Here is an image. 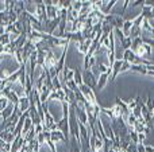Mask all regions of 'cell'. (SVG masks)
Segmentation results:
<instances>
[{"instance_id":"6da1fadb","label":"cell","mask_w":154,"mask_h":152,"mask_svg":"<svg viewBox=\"0 0 154 152\" xmlns=\"http://www.w3.org/2000/svg\"><path fill=\"white\" fill-rule=\"evenodd\" d=\"M79 90H80V93L82 94V97H84L89 104H92V105L96 104V97H95V93H93V89H91L89 86L82 83V85L79 86Z\"/></svg>"},{"instance_id":"7a4b0ae2","label":"cell","mask_w":154,"mask_h":152,"mask_svg":"<svg viewBox=\"0 0 154 152\" xmlns=\"http://www.w3.org/2000/svg\"><path fill=\"white\" fill-rule=\"evenodd\" d=\"M82 83L89 86L91 89H93L95 86H97V77H96L91 70H85V72L82 73Z\"/></svg>"},{"instance_id":"3957f363","label":"cell","mask_w":154,"mask_h":152,"mask_svg":"<svg viewBox=\"0 0 154 152\" xmlns=\"http://www.w3.org/2000/svg\"><path fill=\"white\" fill-rule=\"evenodd\" d=\"M16 107L19 108V112L23 115L24 112H27V110L30 109V107H31V102H30V100L27 98L26 96H24V97H20V98H19V102H18V105H16Z\"/></svg>"},{"instance_id":"277c9868","label":"cell","mask_w":154,"mask_h":152,"mask_svg":"<svg viewBox=\"0 0 154 152\" xmlns=\"http://www.w3.org/2000/svg\"><path fill=\"white\" fill-rule=\"evenodd\" d=\"M108 78H109V74H108V73H103V74H100V75H99L97 86H96V88H97L99 90H101V89L106 86V83L108 82Z\"/></svg>"},{"instance_id":"5b68a950","label":"cell","mask_w":154,"mask_h":152,"mask_svg":"<svg viewBox=\"0 0 154 152\" xmlns=\"http://www.w3.org/2000/svg\"><path fill=\"white\" fill-rule=\"evenodd\" d=\"M131 28H133V20H130V19L125 20V23H123V26H122V32L125 34V37H128V35H130Z\"/></svg>"},{"instance_id":"8992f818","label":"cell","mask_w":154,"mask_h":152,"mask_svg":"<svg viewBox=\"0 0 154 152\" xmlns=\"http://www.w3.org/2000/svg\"><path fill=\"white\" fill-rule=\"evenodd\" d=\"M73 81L76 82L77 86L82 85V73L80 70H75V77H73Z\"/></svg>"},{"instance_id":"52a82bcc","label":"cell","mask_w":154,"mask_h":152,"mask_svg":"<svg viewBox=\"0 0 154 152\" xmlns=\"http://www.w3.org/2000/svg\"><path fill=\"white\" fill-rule=\"evenodd\" d=\"M10 104V101H8L7 98H5V97H0V112H3V110L5 109V108H7V105Z\"/></svg>"},{"instance_id":"ba28073f","label":"cell","mask_w":154,"mask_h":152,"mask_svg":"<svg viewBox=\"0 0 154 152\" xmlns=\"http://www.w3.org/2000/svg\"><path fill=\"white\" fill-rule=\"evenodd\" d=\"M130 140H131V143H134V144H138V132H135L133 129V131H130Z\"/></svg>"},{"instance_id":"9c48e42d","label":"cell","mask_w":154,"mask_h":152,"mask_svg":"<svg viewBox=\"0 0 154 152\" xmlns=\"http://www.w3.org/2000/svg\"><path fill=\"white\" fill-rule=\"evenodd\" d=\"M81 8H82V1H72V10L73 11H77V12L80 13Z\"/></svg>"},{"instance_id":"30bf717a","label":"cell","mask_w":154,"mask_h":152,"mask_svg":"<svg viewBox=\"0 0 154 152\" xmlns=\"http://www.w3.org/2000/svg\"><path fill=\"white\" fill-rule=\"evenodd\" d=\"M145 151L146 152H154V147H152V145H145Z\"/></svg>"},{"instance_id":"8fae6325","label":"cell","mask_w":154,"mask_h":152,"mask_svg":"<svg viewBox=\"0 0 154 152\" xmlns=\"http://www.w3.org/2000/svg\"><path fill=\"white\" fill-rule=\"evenodd\" d=\"M4 34H5V27L0 24V37H2V35H4Z\"/></svg>"},{"instance_id":"7c38bea8","label":"cell","mask_w":154,"mask_h":152,"mask_svg":"<svg viewBox=\"0 0 154 152\" xmlns=\"http://www.w3.org/2000/svg\"><path fill=\"white\" fill-rule=\"evenodd\" d=\"M152 115H153V118H154V109H153V112H152Z\"/></svg>"}]
</instances>
